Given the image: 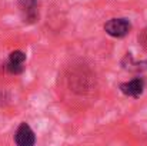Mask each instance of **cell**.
<instances>
[{
  "mask_svg": "<svg viewBox=\"0 0 147 146\" xmlns=\"http://www.w3.org/2000/svg\"><path fill=\"white\" fill-rule=\"evenodd\" d=\"M104 30L109 36L116 37V39H121L130 33L131 23L129 19H110L104 24Z\"/></svg>",
  "mask_w": 147,
  "mask_h": 146,
  "instance_id": "cell-1",
  "label": "cell"
},
{
  "mask_svg": "<svg viewBox=\"0 0 147 146\" xmlns=\"http://www.w3.org/2000/svg\"><path fill=\"white\" fill-rule=\"evenodd\" d=\"M17 4L24 23L32 24L39 19V0H19Z\"/></svg>",
  "mask_w": 147,
  "mask_h": 146,
  "instance_id": "cell-2",
  "label": "cell"
},
{
  "mask_svg": "<svg viewBox=\"0 0 147 146\" xmlns=\"http://www.w3.org/2000/svg\"><path fill=\"white\" fill-rule=\"evenodd\" d=\"M14 141L19 146H33L36 143V136L27 123H22L16 130Z\"/></svg>",
  "mask_w": 147,
  "mask_h": 146,
  "instance_id": "cell-3",
  "label": "cell"
},
{
  "mask_svg": "<svg viewBox=\"0 0 147 146\" xmlns=\"http://www.w3.org/2000/svg\"><path fill=\"white\" fill-rule=\"evenodd\" d=\"M120 90L123 95L130 97H139L143 90H144V80L142 77H136L130 82H126V83H121L120 85Z\"/></svg>",
  "mask_w": 147,
  "mask_h": 146,
  "instance_id": "cell-4",
  "label": "cell"
},
{
  "mask_svg": "<svg viewBox=\"0 0 147 146\" xmlns=\"http://www.w3.org/2000/svg\"><path fill=\"white\" fill-rule=\"evenodd\" d=\"M26 60V54L22 50H14L10 53L9 56V63H14V65H23Z\"/></svg>",
  "mask_w": 147,
  "mask_h": 146,
  "instance_id": "cell-5",
  "label": "cell"
},
{
  "mask_svg": "<svg viewBox=\"0 0 147 146\" xmlns=\"http://www.w3.org/2000/svg\"><path fill=\"white\" fill-rule=\"evenodd\" d=\"M6 69L10 75H20L23 70H24V63L23 65H14V63H9L6 65Z\"/></svg>",
  "mask_w": 147,
  "mask_h": 146,
  "instance_id": "cell-6",
  "label": "cell"
},
{
  "mask_svg": "<svg viewBox=\"0 0 147 146\" xmlns=\"http://www.w3.org/2000/svg\"><path fill=\"white\" fill-rule=\"evenodd\" d=\"M139 43L142 45V48L144 49V50H147V27L140 32V35H139Z\"/></svg>",
  "mask_w": 147,
  "mask_h": 146,
  "instance_id": "cell-7",
  "label": "cell"
}]
</instances>
